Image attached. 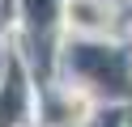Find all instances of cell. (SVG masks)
<instances>
[{"label":"cell","mask_w":132,"mask_h":127,"mask_svg":"<svg viewBox=\"0 0 132 127\" xmlns=\"http://www.w3.org/2000/svg\"><path fill=\"white\" fill-rule=\"evenodd\" d=\"M102 13H111V8H102L98 0H72L68 4V21L77 25V30H106L111 17L102 21Z\"/></svg>","instance_id":"cell-1"}]
</instances>
